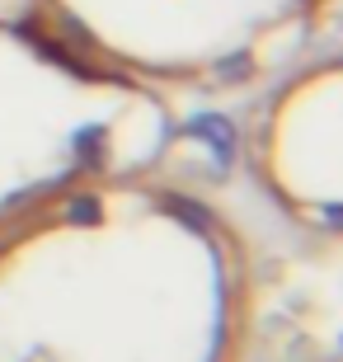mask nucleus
Here are the masks:
<instances>
[{
    "label": "nucleus",
    "instance_id": "f257e3e1",
    "mask_svg": "<svg viewBox=\"0 0 343 362\" xmlns=\"http://www.w3.org/2000/svg\"><path fill=\"white\" fill-rule=\"evenodd\" d=\"M62 38L132 85H240L282 66L339 0H38Z\"/></svg>",
    "mask_w": 343,
    "mask_h": 362
}]
</instances>
